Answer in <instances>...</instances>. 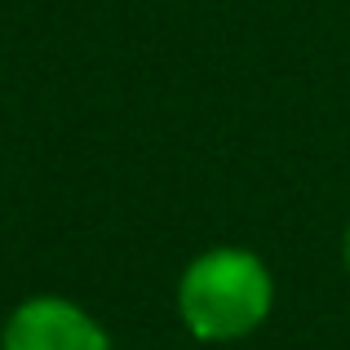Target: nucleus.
I'll list each match as a JSON object with an SVG mask.
<instances>
[{"mask_svg":"<svg viewBox=\"0 0 350 350\" xmlns=\"http://www.w3.org/2000/svg\"><path fill=\"white\" fill-rule=\"evenodd\" d=\"M275 280L253 248H208L178 280V319L196 342H239L266 324Z\"/></svg>","mask_w":350,"mask_h":350,"instance_id":"f257e3e1","label":"nucleus"},{"mask_svg":"<svg viewBox=\"0 0 350 350\" xmlns=\"http://www.w3.org/2000/svg\"><path fill=\"white\" fill-rule=\"evenodd\" d=\"M342 257H346V271H350V226H346V239H342Z\"/></svg>","mask_w":350,"mask_h":350,"instance_id":"7ed1b4c3","label":"nucleus"},{"mask_svg":"<svg viewBox=\"0 0 350 350\" xmlns=\"http://www.w3.org/2000/svg\"><path fill=\"white\" fill-rule=\"evenodd\" d=\"M0 350H111L107 328L71 297H27L9 310Z\"/></svg>","mask_w":350,"mask_h":350,"instance_id":"f03ea898","label":"nucleus"}]
</instances>
